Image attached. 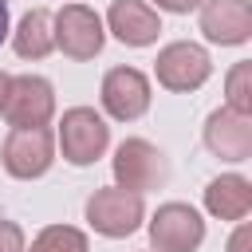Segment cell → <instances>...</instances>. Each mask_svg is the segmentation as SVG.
Returning a JSON list of instances; mask_svg holds the SVG:
<instances>
[{"label": "cell", "mask_w": 252, "mask_h": 252, "mask_svg": "<svg viewBox=\"0 0 252 252\" xmlns=\"http://www.w3.org/2000/svg\"><path fill=\"white\" fill-rule=\"evenodd\" d=\"M110 169H114V185L130 189V193H146V189H158L165 185L169 177V161L165 154L146 142V138H126L118 142L114 158H110Z\"/></svg>", "instance_id": "6da1fadb"}, {"label": "cell", "mask_w": 252, "mask_h": 252, "mask_svg": "<svg viewBox=\"0 0 252 252\" xmlns=\"http://www.w3.org/2000/svg\"><path fill=\"white\" fill-rule=\"evenodd\" d=\"M110 146V126L91 106H71L59 118V150L71 165H94Z\"/></svg>", "instance_id": "7a4b0ae2"}, {"label": "cell", "mask_w": 252, "mask_h": 252, "mask_svg": "<svg viewBox=\"0 0 252 252\" xmlns=\"http://www.w3.org/2000/svg\"><path fill=\"white\" fill-rule=\"evenodd\" d=\"M0 161L4 169L16 177V181H35L51 169L55 161V138L47 126H12L8 138H4V150H0Z\"/></svg>", "instance_id": "3957f363"}, {"label": "cell", "mask_w": 252, "mask_h": 252, "mask_svg": "<svg viewBox=\"0 0 252 252\" xmlns=\"http://www.w3.org/2000/svg\"><path fill=\"white\" fill-rule=\"evenodd\" d=\"M51 35H55V47L67 59H94L106 43L102 16L87 4H63L51 16Z\"/></svg>", "instance_id": "277c9868"}, {"label": "cell", "mask_w": 252, "mask_h": 252, "mask_svg": "<svg viewBox=\"0 0 252 252\" xmlns=\"http://www.w3.org/2000/svg\"><path fill=\"white\" fill-rule=\"evenodd\" d=\"M87 220L98 236H130L142 220H146V205H142V193H130L122 185H110V189H94L91 201H87Z\"/></svg>", "instance_id": "5b68a950"}, {"label": "cell", "mask_w": 252, "mask_h": 252, "mask_svg": "<svg viewBox=\"0 0 252 252\" xmlns=\"http://www.w3.org/2000/svg\"><path fill=\"white\" fill-rule=\"evenodd\" d=\"M154 75L165 91H197L209 83L213 75V59L201 43H189V39H177V43H165L154 59Z\"/></svg>", "instance_id": "8992f818"}, {"label": "cell", "mask_w": 252, "mask_h": 252, "mask_svg": "<svg viewBox=\"0 0 252 252\" xmlns=\"http://www.w3.org/2000/svg\"><path fill=\"white\" fill-rule=\"evenodd\" d=\"M205 240V220L193 205L169 201L150 217V244L154 252H197Z\"/></svg>", "instance_id": "52a82bcc"}, {"label": "cell", "mask_w": 252, "mask_h": 252, "mask_svg": "<svg viewBox=\"0 0 252 252\" xmlns=\"http://www.w3.org/2000/svg\"><path fill=\"white\" fill-rule=\"evenodd\" d=\"M102 110L114 122H134L150 110V79L138 67H110L102 75Z\"/></svg>", "instance_id": "ba28073f"}, {"label": "cell", "mask_w": 252, "mask_h": 252, "mask_svg": "<svg viewBox=\"0 0 252 252\" xmlns=\"http://www.w3.org/2000/svg\"><path fill=\"white\" fill-rule=\"evenodd\" d=\"M55 114V91L43 75H16L4 94L8 126H47Z\"/></svg>", "instance_id": "9c48e42d"}, {"label": "cell", "mask_w": 252, "mask_h": 252, "mask_svg": "<svg viewBox=\"0 0 252 252\" xmlns=\"http://www.w3.org/2000/svg\"><path fill=\"white\" fill-rule=\"evenodd\" d=\"M205 146L220 161H248L252 158V114L220 106L205 118Z\"/></svg>", "instance_id": "30bf717a"}, {"label": "cell", "mask_w": 252, "mask_h": 252, "mask_svg": "<svg viewBox=\"0 0 252 252\" xmlns=\"http://www.w3.org/2000/svg\"><path fill=\"white\" fill-rule=\"evenodd\" d=\"M201 32L209 43H220V47L248 43L252 39V4L248 0H205Z\"/></svg>", "instance_id": "8fae6325"}, {"label": "cell", "mask_w": 252, "mask_h": 252, "mask_svg": "<svg viewBox=\"0 0 252 252\" xmlns=\"http://www.w3.org/2000/svg\"><path fill=\"white\" fill-rule=\"evenodd\" d=\"M106 28L114 32L118 43H126V47H146V43L158 39L161 20H158V12H154L146 0H114L110 12H106Z\"/></svg>", "instance_id": "7c38bea8"}, {"label": "cell", "mask_w": 252, "mask_h": 252, "mask_svg": "<svg viewBox=\"0 0 252 252\" xmlns=\"http://www.w3.org/2000/svg\"><path fill=\"white\" fill-rule=\"evenodd\" d=\"M205 209L220 220H244L252 213V181L240 173H220L205 189Z\"/></svg>", "instance_id": "4fadbf2b"}, {"label": "cell", "mask_w": 252, "mask_h": 252, "mask_svg": "<svg viewBox=\"0 0 252 252\" xmlns=\"http://www.w3.org/2000/svg\"><path fill=\"white\" fill-rule=\"evenodd\" d=\"M12 47H16L20 59H43V55H51V47H55V35H51V12H47V8H32V12H24V20H20L16 32H12Z\"/></svg>", "instance_id": "5bb4252c"}, {"label": "cell", "mask_w": 252, "mask_h": 252, "mask_svg": "<svg viewBox=\"0 0 252 252\" xmlns=\"http://www.w3.org/2000/svg\"><path fill=\"white\" fill-rule=\"evenodd\" d=\"M24 252H87V232H79L71 224H47Z\"/></svg>", "instance_id": "9a60e30c"}, {"label": "cell", "mask_w": 252, "mask_h": 252, "mask_svg": "<svg viewBox=\"0 0 252 252\" xmlns=\"http://www.w3.org/2000/svg\"><path fill=\"white\" fill-rule=\"evenodd\" d=\"M224 94H228V106L240 110V114H252V63H236L228 75H224Z\"/></svg>", "instance_id": "2e32d148"}, {"label": "cell", "mask_w": 252, "mask_h": 252, "mask_svg": "<svg viewBox=\"0 0 252 252\" xmlns=\"http://www.w3.org/2000/svg\"><path fill=\"white\" fill-rule=\"evenodd\" d=\"M24 228L8 217H0V252H24Z\"/></svg>", "instance_id": "e0dca14e"}, {"label": "cell", "mask_w": 252, "mask_h": 252, "mask_svg": "<svg viewBox=\"0 0 252 252\" xmlns=\"http://www.w3.org/2000/svg\"><path fill=\"white\" fill-rule=\"evenodd\" d=\"M228 252H252V228L240 224L232 236H228Z\"/></svg>", "instance_id": "ac0fdd59"}, {"label": "cell", "mask_w": 252, "mask_h": 252, "mask_svg": "<svg viewBox=\"0 0 252 252\" xmlns=\"http://www.w3.org/2000/svg\"><path fill=\"white\" fill-rule=\"evenodd\" d=\"M161 12H177V16H185V12H193V8H201L205 0H154Z\"/></svg>", "instance_id": "d6986e66"}, {"label": "cell", "mask_w": 252, "mask_h": 252, "mask_svg": "<svg viewBox=\"0 0 252 252\" xmlns=\"http://www.w3.org/2000/svg\"><path fill=\"white\" fill-rule=\"evenodd\" d=\"M8 39V0H0V43Z\"/></svg>", "instance_id": "ffe728a7"}, {"label": "cell", "mask_w": 252, "mask_h": 252, "mask_svg": "<svg viewBox=\"0 0 252 252\" xmlns=\"http://www.w3.org/2000/svg\"><path fill=\"white\" fill-rule=\"evenodd\" d=\"M8 83H12V75H4V71H0V110H4V94H8Z\"/></svg>", "instance_id": "44dd1931"}]
</instances>
